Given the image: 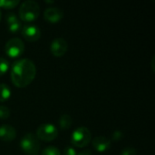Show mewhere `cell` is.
Wrapping results in <instances>:
<instances>
[{
    "label": "cell",
    "mask_w": 155,
    "mask_h": 155,
    "mask_svg": "<svg viewBox=\"0 0 155 155\" xmlns=\"http://www.w3.org/2000/svg\"><path fill=\"white\" fill-rule=\"evenodd\" d=\"M11 96V89L5 84H0V103L7 101Z\"/></svg>",
    "instance_id": "obj_13"
},
{
    "label": "cell",
    "mask_w": 155,
    "mask_h": 155,
    "mask_svg": "<svg viewBox=\"0 0 155 155\" xmlns=\"http://www.w3.org/2000/svg\"><path fill=\"white\" fill-rule=\"evenodd\" d=\"M42 155H61L60 151L54 146H48L44 149Z\"/></svg>",
    "instance_id": "obj_17"
},
{
    "label": "cell",
    "mask_w": 155,
    "mask_h": 155,
    "mask_svg": "<svg viewBox=\"0 0 155 155\" xmlns=\"http://www.w3.org/2000/svg\"><path fill=\"white\" fill-rule=\"evenodd\" d=\"M7 28H8V31L11 32V33H17L22 29V23H21L20 20L16 21V22H15L13 24L8 25Z\"/></svg>",
    "instance_id": "obj_16"
},
{
    "label": "cell",
    "mask_w": 155,
    "mask_h": 155,
    "mask_svg": "<svg viewBox=\"0 0 155 155\" xmlns=\"http://www.w3.org/2000/svg\"><path fill=\"white\" fill-rule=\"evenodd\" d=\"M18 4H19V0H1L0 7H4L6 9L15 8L16 5H18Z\"/></svg>",
    "instance_id": "obj_14"
},
{
    "label": "cell",
    "mask_w": 155,
    "mask_h": 155,
    "mask_svg": "<svg viewBox=\"0 0 155 155\" xmlns=\"http://www.w3.org/2000/svg\"><path fill=\"white\" fill-rule=\"evenodd\" d=\"M123 136H124V134H123L122 131L116 130L112 134V140L113 141H119V140H121L123 138Z\"/></svg>",
    "instance_id": "obj_22"
},
{
    "label": "cell",
    "mask_w": 155,
    "mask_h": 155,
    "mask_svg": "<svg viewBox=\"0 0 155 155\" xmlns=\"http://www.w3.org/2000/svg\"><path fill=\"white\" fill-rule=\"evenodd\" d=\"M16 137L15 129L9 124H3L0 126V140L3 142H12Z\"/></svg>",
    "instance_id": "obj_11"
},
{
    "label": "cell",
    "mask_w": 155,
    "mask_h": 155,
    "mask_svg": "<svg viewBox=\"0 0 155 155\" xmlns=\"http://www.w3.org/2000/svg\"><path fill=\"white\" fill-rule=\"evenodd\" d=\"M20 146L23 152L28 155L37 154L40 150V142L35 136V134L32 133H28L23 136L20 142Z\"/></svg>",
    "instance_id": "obj_4"
},
{
    "label": "cell",
    "mask_w": 155,
    "mask_h": 155,
    "mask_svg": "<svg viewBox=\"0 0 155 155\" xmlns=\"http://www.w3.org/2000/svg\"><path fill=\"white\" fill-rule=\"evenodd\" d=\"M35 155H37V154H35Z\"/></svg>",
    "instance_id": "obj_25"
},
{
    "label": "cell",
    "mask_w": 155,
    "mask_h": 155,
    "mask_svg": "<svg viewBox=\"0 0 155 155\" xmlns=\"http://www.w3.org/2000/svg\"><path fill=\"white\" fill-rule=\"evenodd\" d=\"M35 136L40 141L52 142L58 136V129L52 124H43L37 127Z\"/></svg>",
    "instance_id": "obj_5"
},
{
    "label": "cell",
    "mask_w": 155,
    "mask_h": 155,
    "mask_svg": "<svg viewBox=\"0 0 155 155\" xmlns=\"http://www.w3.org/2000/svg\"><path fill=\"white\" fill-rule=\"evenodd\" d=\"M10 114H11V112H10L8 107L4 106V105L0 106V119L1 120L8 119L9 116H10Z\"/></svg>",
    "instance_id": "obj_18"
},
{
    "label": "cell",
    "mask_w": 155,
    "mask_h": 155,
    "mask_svg": "<svg viewBox=\"0 0 155 155\" xmlns=\"http://www.w3.org/2000/svg\"><path fill=\"white\" fill-rule=\"evenodd\" d=\"M68 44L66 40L63 37H56L54 38L50 45L51 54L55 57H61L67 52Z\"/></svg>",
    "instance_id": "obj_7"
},
{
    "label": "cell",
    "mask_w": 155,
    "mask_h": 155,
    "mask_svg": "<svg viewBox=\"0 0 155 155\" xmlns=\"http://www.w3.org/2000/svg\"><path fill=\"white\" fill-rule=\"evenodd\" d=\"M121 155H137V151L133 147H127L122 151Z\"/></svg>",
    "instance_id": "obj_20"
},
{
    "label": "cell",
    "mask_w": 155,
    "mask_h": 155,
    "mask_svg": "<svg viewBox=\"0 0 155 155\" xmlns=\"http://www.w3.org/2000/svg\"><path fill=\"white\" fill-rule=\"evenodd\" d=\"M40 14V6L34 0H26L23 2L19 7L18 15L22 21L30 23L35 21Z\"/></svg>",
    "instance_id": "obj_2"
},
{
    "label": "cell",
    "mask_w": 155,
    "mask_h": 155,
    "mask_svg": "<svg viewBox=\"0 0 155 155\" xmlns=\"http://www.w3.org/2000/svg\"><path fill=\"white\" fill-rule=\"evenodd\" d=\"M92 139V134L87 127L80 126L76 128L71 135V143L78 148L87 146Z\"/></svg>",
    "instance_id": "obj_3"
},
{
    "label": "cell",
    "mask_w": 155,
    "mask_h": 155,
    "mask_svg": "<svg viewBox=\"0 0 155 155\" xmlns=\"http://www.w3.org/2000/svg\"><path fill=\"white\" fill-rule=\"evenodd\" d=\"M5 21H6V24H7V25H8L13 24V23H15V22H16V21H19V19H18L17 15H16L15 13L9 12V13H7V14L5 15Z\"/></svg>",
    "instance_id": "obj_19"
},
{
    "label": "cell",
    "mask_w": 155,
    "mask_h": 155,
    "mask_svg": "<svg viewBox=\"0 0 155 155\" xmlns=\"http://www.w3.org/2000/svg\"><path fill=\"white\" fill-rule=\"evenodd\" d=\"M10 64L7 59L0 57V76L5 74L9 70Z\"/></svg>",
    "instance_id": "obj_15"
},
{
    "label": "cell",
    "mask_w": 155,
    "mask_h": 155,
    "mask_svg": "<svg viewBox=\"0 0 155 155\" xmlns=\"http://www.w3.org/2000/svg\"><path fill=\"white\" fill-rule=\"evenodd\" d=\"M77 155H92V153L89 150H85V151H83V152L77 153Z\"/></svg>",
    "instance_id": "obj_23"
},
{
    "label": "cell",
    "mask_w": 155,
    "mask_h": 155,
    "mask_svg": "<svg viewBox=\"0 0 155 155\" xmlns=\"http://www.w3.org/2000/svg\"><path fill=\"white\" fill-rule=\"evenodd\" d=\"M36 75V67L35 63L29 58H21L15 61L10 68V76L12 83L18 88H24L29 85Z\"/></svg>",
    "instance_id": "obj_1"
},
{
    "label": "cell",
    "mask_w": 155,
    "mask_h": 155,
    "mask_svg": "<svg viewBox=\"0 0 155 155\" xmlns=\"http://www.w3.org/2000/svg\"><path fill=\"white\" fill-rule=\"evenodd\" d=\"M72 124H73V119L68 114H63L62 116H60V118L58 120L59 127L63 131H65V130L69 129L71 127Z\"/></svg>",
    "instance_id": "obj_12"
},
{
    "label": "cell",
    "mask_w": 155,
    "mask_h": 155,
    "mask_svg": "<svg viewBox=\"0 0 155 155\" xmlns=\"http://www.w3.org/2000/svg\"><path fill=\"white\" fill-rule=\"evenodd\" d=\"M22 36L28 42H35L39 40L41 36V30L35 25H25L21 29Z\"/></svg>",
    "instance_id": "obj_8"
},
{
    "label": "cell",
    "mask_w": 155,
    "mask_h": 155,
    "mask_svg": "<svg viewBox=\"0 0 155 155\" xmlns=\"http://www.w3.org/2000/svg\"><path fill=\"white\" fill-rule=\"evenodd\" d=\"M1 19H2V13H1V10H0V21H1Z\"/></svg>",
    "instance_id": "obj_24"
},
{
    "label": "cell",
    "mask_w": 155,
    "mask_h": 155,
    "mask_svg": "<svg viewBox=\"0 0 155 155\" xmlns=\"http://www.w3.org/2000/svg\"><path fill=\"white\" fill-rule=\"evenodd\" d=\"M25 51V44L18 37L10 38L5 45V52L11 58L20 56Z\"/></svg>",
    "instance_id": "obj_6"
},
{
    "label": "cell",
    "mask_w": 155,
    "mask_h": 155,
    "mask_svg": "<svg viewBox=\"0 0 155 155\" xmlns=\"http://www.w3.org/2000/svg\"><path fill=\"white\" fill-rule=\"evenodd\" d=\"M92 144L95 151H97L99 153H104L110 149L111 140L109 138H107L106 136L101 135V136H97V137L94 138V140L92 141Z\"/></svg>",
    "instance_id": "obj_10"
},
{
    "label": "cell",
    "mask_w": 155,
    "mask_h": 155,
    "mask_svg": "<svg viewBox=\"0 0 155 155\" xmlns=\"http://www.w3.org/2000/svg\"><path fill=\"white\" fill-rule=\"evenodd\" d=\"M64 17V11L57 6H49L44 11V18L51 24H56Z\"/></svg>",
    "instance_id": "obj_9"
},
{
    "label": "cell",
    "mask_w": 155,
    "mask_h": 155,
    "mask_svg": "<svg viewBox=\"0 0 155 155\" xmlns=\"http://www.w3.org/2000/svg\"><path fill=\"white\" fill-rule=\"evenodd\" d=\"M63 155H77V152L73 146H67L64 150Z\"/></svg>",
    "instance_id": "obj_21"
}]
</instances>
